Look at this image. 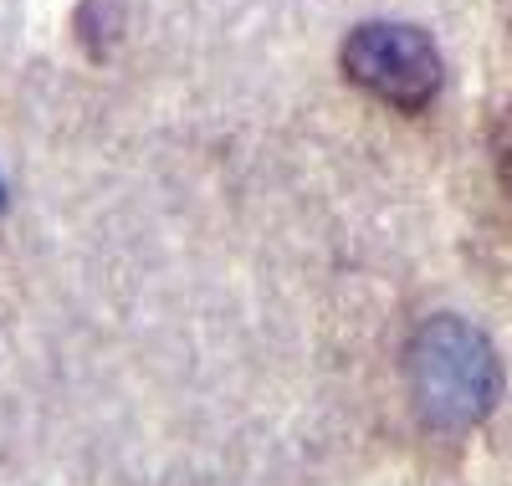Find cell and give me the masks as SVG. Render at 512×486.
<instances>
[{
    "mask_svg": "<svg viewBox=\"0 0 512 486\" xmlns=\"http://www.w3.org/2000/svg\"><path fill=\"white\" fill-rule=\"evenodd\" d=\"M507 190H512V149H507Z\"/></svg>",
    "mask_w": 512,
    "mask_h": 486,
    "instance_id": "obj_3",
    "label": "cell"
},
{
    "mask_svg": "<svg viewBox=\"0 0 512 486\" xmlns=\"http://www.w3.org/2000/svg\"><path fill=\"white\" fill-rule=\"evenodd\" d=\"M344 72L364 87V93H374L379 103H390L400 113L431 108L436 93H441V77H446L436 41L415 26H400V21L359 26L344 41Z\"/></svg>",
    "mask_w": 512,
    "mask_h": 486,
    "instance_id": "obj_2",
    "label": "cell"
},
{
    "mask_svg": "<svg viewBox=\"0 0 512 486\" xmlns=\"http://www.w3.org/2000/svg\"><path fill=\"white\" fill-rule=\"evenodd\" d=\"M0 205H6V185H0Z\"/></svg>",
    "mask_w": 512,
    "mask_h": 486,
    "instance_id": "obj_4",
    "label": "cell"
},
{
    "mask_svg": "<svg viewBox=\"0 0 512 486\" xmlns=\"http://www.w3.org/2000/svg\"><path fill=\"white\" fill-rule=\"evenodd\" d=\"M405 384L415 415L441 430L461 435L482 425L502 400V359L482 328L466 318H425L405 348Z\"/></svg>",
    "mask_w": 512,
    "mask_h": 486,
    "instance_id": "obj_1",
    "label": "cell"
}]
</instances>
